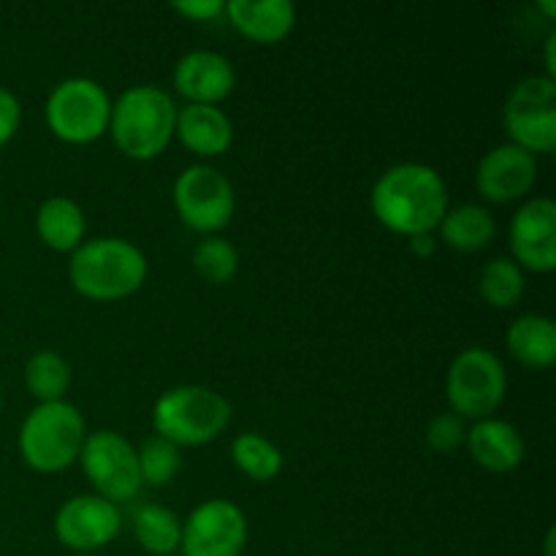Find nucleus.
<instances>
[{
    "mask_svg": "<svg viewBox=\"0 0 556 556\" xmlns=\"http://www.w3.org/2000/svg\"><path fill=\"white\" fill-rule=\"evenodd\" d=\"M467 440V424L465 418H459L456 413H440L429 421L427 427V443L429 448L438 451V454H451V451L459 448Z\"/></svg>",
    "mask_w": 556,
    "mask_h": 556,
    "instance_id": "cd10ccee",
    "label": "nucleus"
},
{
    "mask_svg": "<svg viewBox=\"0 0 556 556\" xmlns=\"http://www.w3.org/2000/svg\"><path fill=\"white\" fill-rule=\"evenodd\" d=\"M174 136L185 150L199 157H217L228 152L233 141V125L220 106H201V103H188L177 109V125Z\"/></svg>",
    "mask_w": 556,
    "mask_h": 556,
    "instance_id": "a211bd4d",
    "label": "nucleus"
},
{
    "mask_svg": "<svg viewBox=\"0 0 556 556\" xmlns=\"http://www.w3.org/2000/svg\"><path fill=\"white\" fill-rule=\"evenodd\" d=\"M25 386L38 402H60L71 386V367L60 353L38 351L25 364Z\"/></svg>",
    "mask_w": 556,
    "mask_h": 556,
    "instance_id": "393cba45",
    "label": "nucleus"
},
{
    "mask_svg": "<svg viewBox=\"0 0 556 556\" xmlns=\"http://www.w3.org/2000/svg\"><path fill=\"white\" fill-rule=\"evenodd\" d=\"M172 9L193 22H210L217 20L220 14H226V3H223V0H177Z\"/></svg>",
    "mask_w": 556,
    "mask_h": 556,
    "instance_id": "c756f323",
    "label": "nucleus"
},
{
    "mask_svg": "<svg viewBox=\"0 0 556 556\" xmlns=\"http://www.w3.org/2000/svg\"><path fill=\"white\" fill-rule=\"evenodd\" d=\"M410 248H413V253L421 255V258H427V255L434 253V239L429 237V233H421V237L410 239Z\"/></svg>",
    "mask_w": 556,
    "mask_h": 556,
    "instance_id": "7c9ffc66",
    "label": "nucleus"
},
{
    "mask_svg": "<svg viewBox=\"0 0 556 556\" xmlns=\"http://www.w3.org/2000/svg\"><path fill=\"white\" fill-rule=\"evenodd\" d=\"M43 117L49 130L65 144H92L109 130L112 101L98 81L74 76L49 92Z\"/></svg>",
    "mask_w": 556,
    "mask_h": 556,
    "instance_id": "0eeeda50",
    "label": "nucleus"
},
{
    "mask_svg": "<svg viewBox=\"0 0 556 556\" xmlns=\"http://www.w3.org/2000/svg\"><path fill=\"white\" fill-rule=\"evenodd\" d=\"M438 231L448 248L459 250V253H476V250L492 244L494 233H497V223H494L492 212L486 206L462 204L445 212Z\"/></svg>",
    "mask_w": 556,
    "mask_h": 556,
    "instance_id": "412c9836",
    "label": "nucleus"
},
{
    "mask_svg": "<svg viewBox=\"0 0 556 556\" xmlns=\"http://www.w3.org/2000/svg\"><path fill=\"white\" fill-rule=\"evenodd\" d=\"M514 261L521 269L548 275L556 266V204L546 195L525 201L508 228Z\"/></svg>",
    "mask_w": 556,
    "mask_h": 556,
    "instance_id": "ddd939ff",
    "label": "nucleus"
},
{
    "mask_svg": "<svg viewBox=\"0 0 556 556\" xmlns=\"http://www.w3.org/2000/svg\"><path fill=\"white\" fill-rule=\"evenodd\" d=\"M134 538L147 554H174L182 543V521L163 505H141L134 514Z\"/></svg>",
    "mask_w": 556,
    "mask_h": 556,
    "instance_id": "4be33fe9",
    "label": "nucleus"
},
{
    "mask_svg": "<svg viewBox=\"0 0 556 556\" xmlns=\"http://www.w3.org/2000/svg\"><path fill=\"white\" fill-rule=\"evenodd\" d=\"M68 280L79 296L117 302L144 286L147 255L128 239H87L71 253Z\"/></svg>",
    "mask_w": 556,
    "mask_h": 556,
    "instance_id": "f03ea898",
    "label": "nucleus"
},
{
    "mask_svg": "<svg viewBox=\"0 0 556 556\" xmlns=\"http://www.w3.org/2000/svg\"><path fill=\"white\" fill-rule=\"evenodd\" d=\"M226 16L248 41L280 43L291 36L296 11L288 0H231L226 3Z\"/></svg>",
    "mask_w": 556,
    "mask_h": 556,
    "instance_id": "f3484780",
    "label": "nucleus"
},
{
    "mask_svg": "<svg viewBox=\"0 0 556 556\" xmlns=\"http://www.w3.org/2000/svg\"><path fill=\"white\" fill-rule=\"evenodd\" d=\"M174 87L188 103L217 106L237 87V71L231 60L212 49H195L179 58L174 68Z\"/></svg>",
    "mask_w": 556,
    "mask_h": 556,
    "instance_id": "2eb2a0df",
    "label": "nucleus"
},
{
    "mask_svg": "<svg viewBox=\"0 0 556 556\" xmlns=\"http://www.w3.org/2000/svg\"><path fill=\"white\" fill-rule=\"evenodd\" d=\"M538 179V161L516 144H500L481 157L476 168V188L492 204H514L525 199Z\"/></svg>",
    "mask_w": 556,
    "mask_h": 556,
    "instance_id": "4468645a",
    "label": "nucleus"
},
{
    "mask_svg": "<svg viewBox=\"0 0 556 556\" xmlns=\"http://www.w3.org/2000/svg\"><path fill=\"white\" fill-rule=\"evenodd\" d=\"M123 527V514L98 494H79L60 505L54 516V535L71 552L92 554L109 546Z\"/></svg>",
    "mask_w": 556,
    "mask_h": 556,
    "instance_id": "f8f14e48",
    "label": "nucleus"
},
{
    "mask_svg": "<svg viewBox=\"0 0 556 556\" xmlns=\"http://www.w3.org/2000/svg\"><path fill=\"white\" fill-rule=\"evenodd\" d=\"M76 556H96V554H76Z\"/></svg>",
    "mask_w": 556,
    "mask_h": 556,
    "instance_id": "f704fd0d",
    "label": "nucleus"
},
{
    "mask_svg": "<svg viewBox=\"0 0 556 556\" xmlns=\"http://www.w3.org/2000/svg\"><path fill=\"white\" fill-rule=\"evenodd\" d=\"M231 421V405L223 394L206 386H177L168 389L152 407V427L157 438L177 448L206 445L223 434Z\"/></svg>",
    "mask_w": 556,
    "mask_h": 556,
    "instance_id": "20e7f679",
    "label": "nucleus"
},
{
    "mask_svg": "<svg viewBox=\"0 0 556 556\" xmlns=\"http://www.w3.org/2000/svg\"><path fill=\"white\" fill-rule=\"evenodd\" d=\"M87 427L71 402L36 405L20 427V454L36 472H60L79 462Z\"/></svg>",
    "mask_w": 556,
    "mask_h": 556,
    "instance_id": "39448f33",
    "label": "nucleus"
},
{
    "mask_svg": "<svg viewBox=\"0 0 556 556\" xmlns=\"http://www.w3.org/2000/svg\"><path fill=\"white\" fill-rule=\"evenodd\" d=\"M22 123V106L20 98L11 90L0 87V147L9 144L14 139V134L20 130Z\"/></svg>",
    "mask_w": 556,
    "mask_h": 556,
    "instance_id": "c85d7f7f",
    "label": "nucleus"
},
{
    "mask_svg": "<svg viewBox=\"0 0 556 556\" xmlns=\"http://www.w3.org/2000/svg\"><path fill=\"white\" fill-rule=\"evenodd\" d=\"M36 231L49 250L74 253L85 239V212L68 195H49L36 212Z\"/></svg>",
    "mask_w": 556,
    "mask_h": 556,
    "instance_id": "aec40b11",
    "label": "nucleus"
},
{
    "mask_svg": "<svg viewBox=\"0 0 556 556\" xmlns=\"http://www.w3.org/2000/svg\"><path fill=\"white\" fill-rule=\"evenodd\" d=\"M478 291H481L483 302L494 309H510L521 302L525 296V269L516 264L514 258L489 261L478 280Z\"/></svg>",
    "mask_w": 556,
    "mask_h": 556,
    "instance_id": "b1692460",
    "label": "nucleus"
},
{
    "mask_svg": "<svg viewBox=\"0 0 556 556\" xmlns=\"http://www.w3.org/2000/svg\"><path fill=\"white\" fill-rule=\"evenodd\" d=\"M369 206L380 226L413 239L440 226L448 212V188L427 163H396L380 174Z\"/></svg>",
    "mask_w": 556,
    "mask_h": 556,
    "instance_id": "f257e3e1",
    "label": "nucleus"
},
{
    "mask_svg": "<svg viewBox=\"0 0 556 556\" xmlns=\"http://www.w3.org/2000/svg\"><path fill=\"white\" fill-rule=\"evenodd\" d=\"M508 375L503 362L486 348H467L451 362L445 375V396L451 413L465 421H483L503 405Z\"/></svg>",
    "mask_w": 556,
    "mask_h": 556,
    "instance_id": "423d86ee",
    "label": "nucleus"
},
{
    "mask_svg": "<svg viewBox=\"0 0 556 556\" xmlns=\"http://www.w3.org/2000/svg\"><path fill=\"white\" fill-rule=\"evenodd\" d=\"M0 405H3V386H0Z\"/></svg>",
    "mask_w": 556,
    "mask_h": 556,
    "instance_id": "72a5a7b5",
    "label": "nucleus"
},
{
    "mask_svg": "<svg viewBox=\"0 0 556 556\" xmlns=\"http://www.w3.org/2000/svg\"><path fill=\"white\" fill-rule=\"evenodd\" d=\"M248 519L231 500H206L182 525V556H242Z\"/></svg>",
    "mask_w": 556,
    "mask_h": 556,
    "instance_id": "9b49d317",
    "label": "nucleus"
},
{
    "mask_svg": "<svg viewBox=\"0 0 556 556\" xmlns=\"http://www.w3.org/2000/svg\"><path fill=\"white\" fill-rule=\"evenodd\" d=\"M174 210L188 228L215 237L231 223L237 210L233 185L217 168L195 163L185 168L174 182Z\"/></svg>",
    "mask_w": 556,
    "mask_h": 556,
    "instance_id": "9d476101",
    "label": "nucleus"
},
{
    "mask_svg": "<svg viewBox=\"0 0 556 556\" xmlns=\"http://www.w3.org/2000/svg\"><path fill=\"white\" fill-rule=\"evenodd\" d=\"M193 269L210 286H226L239 269L237 248L223 237H204L193 250Z\"/></svg>",
    "mask_w": 556,
    "mask_h": 556,
    "instance_id": "a878e982",
    "label": "nucleus"
},
{
    "mask_svg": "<svg viewBox=\"0 0 556 556\" xmlns=\"http://www.w3.org/2000/svg\"><path fill=\"white\" fill-rule=\"evenodd\" d=\"M231 459L237 470L255 483H269L282 472V451L264 434H239L231 443Z\"/></svg>",
    "mask_w": 556,
    "mask_h": 556,
    "instance_id": "5701e85b",
    "label": "nucleus"
},
{
    "mask_svg": "<svg viewBox=\"0 0 556 556\" xmlns=\"http://www.w3.org/2000/svg\"><path fill=\"white\" fill-rule=\"evenodd\" d=\"M503 125L510 144L530 155H548L556 147V81L548 76H527L503 106Z\"/></svg>",
    "mask_w": 556,
    "mask_h": 556,
    "instance_id": "6e6552de",
    "label": "nucleus"
},
{
    "mask_svg": "<svg viewBox=\"0 0 556 556\" xmlns=\"http://www.w3.org/2000/svg\"><path fill=\"white\" fill-rule=\"evenodd\" d=\"M177 103L157 85L128 87L112 103L109 134L130 161H152L174 139Z\"/></svg>",
    "mask_w": 556,
    "mask_h": 556,
    "instance_id": "7ed1b4c3",
    "label": "nucleus"
},
{
    "mask_svg": "<svg viewBox=\"0 0 556 556\" xmlns=\"http://www.w3.org/2000/svg\"><path fill=\"white\" fill-rule=\"evenodd\" d=\"M136 456H139L141 483H150V486H166L177 478L179 467H182V456H179L177 445L157 438V434L147 438L141 448L136 451Z\"/></svg>",
    "mask_w": 556,
    "mask_h": 556,
    "instance_id": "bb28decb",
    "label": "nucleus"
},
{
    "mask_svg": "<svg viewBox=\"0 0 556 556\" xmlns=\"http://www.w3.org/2000/svg\"><path fill=\"white\" fill-rule=\"evenodd\" d=\"M508 353L527 369H548L556 362V326L548 315H521L505 334Z\"/></svg>",
    "mask_w": 556,
    "mask_h": 556,
    "instance_id": "6ab92c4d",
    "label": "nucleus"
},
{
    "mask_svg": "<svg viewBox=\"0 0 556 556\" xmlns=\"http://www.w3.org/2000/svg\"><path fill=\"white\" fill-rule=\"evenodd\" d=\"M472 462L489 472H514L525 462L527 445L519 429L503 418H483L467 432Z\"/></svg>",
    "mask_w": 556,
    "mask_h": 556,
    "instance_id": "dca6fc26",
    "label": "nucleus"
},
{
    "mask_svg": "<svg viewBox=\"0 0 556 556\" xmlns=\"http://www.w3.org/2000/svg\"><path fill=\"white\" fill-rule=\"evenodd\" d=\"M546 556H554V530L546 532Z\"/></svg>",
    "mask_w": 556,
    "mask_h": 556,
    "instance_id": "473e14b6",
    "label": "nucleus"
},
{
    "mask_svg": "<svg viewBox=\"0 0 556 556\" xmlns=\"http://www.w3.org/2000/svg\"><path fill=\"white\" fill-rule=\"evenodd\" d=\"M554 47H556V36L552 33L546 41V71H548V79H554V71H556V60H554Z\"/></svg>",
    "mask_w": 556,
    "mask_h": 556,
    "instance_id": "2f4dec72",
    "label": "nucleus"
},
{
    "mask_svg": "<svg viewBox=\"0 0 556 556\" xmlns=\"http://www.w3.org/2000/svg\"><path fill=\"white\" fill-rule=\"evenodd\" d=\"M79 465L98 497L114 505L134 500L144 486L136 448L112 429L87 434L79 451Z\"/></svg>",
    "mask_w": 556,
    "mask_h": 556,
    "instance_id": "1a4fd4ad",
    "label": "nucleus"
}]
</instances>
